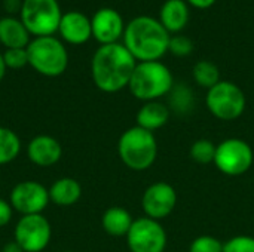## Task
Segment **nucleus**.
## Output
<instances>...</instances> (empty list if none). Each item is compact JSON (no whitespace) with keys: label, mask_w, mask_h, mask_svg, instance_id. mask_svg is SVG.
<instances>
[{"label":"nucleus","mask_w":254,"mask_h":252,"mask_svg":"<svg viewBox=\"0 0 254 252\" xmlns=\"http://www.w3.org/2000/svg\"><path fill=\"white\" fill-rule=\"evenodd\" d=\"M135 65V58L124 43L101 45L91 61L92 80L95 86L106 94L119 92L128 88Z\"/></svg>","instance_id":"obj_1"},{"label":"nucleus","mask_w":254,"mask_h":252,"mask_svg":"<svg viewBox=\"0 0 254 252\" xmlns=\"http://www.w3.org/2000/svg\"><path fill=\"white\" fill-rule=\"evenodd\" d=\"M124 46L137 62L159 61L167 52L171 34L158 18L140 15L132 18L124 31Z\"/></svg>","instance_id":"obj_2"},{"label":"nucleus","mask_w":254,"mask_h":252,"mask_svg":"<svg viewBox=\"0 0 254 252\" xmlns=\"http://www.w3.org/2000/svg\"><path fill=\"white\" fill-rule=\"evenodd\" d=\"M128 88L140 101H158L161 97L168 95L174 88L173 73L161 61L137 62Z\"/></svg>","instance_id":"obj_3"},{"label":"nucleus","mask_w":254,"mask_h":252,"mask_svg":"<svg viewBox=\"0 0 254 252\" xmlns=\"http://www.w3.org/2000/svg\"><path fill=\"white\" fill-rule=\"evenodd\" d=\"M118 154L124 165L132 171L149 169L158 156V141L153 132L140 126L127 129L118 141Z\"/></svg>","instance_id":"obj_4"},{"label":"nucleus","mask_w":254,"mask_h":252,"mask_svg":"<svg viewBox=\"0 0 254 252\" xmlns=\"http://www.w3.org/2000/svg\"><path fill=\"white\" fill-rule=\"evenodd\" d=\"M28 65L46 77L61 76L68 65L65 46L54 36L34 37L27 46Z\"/></svg>","instance_id":"obj_5"},{"label":"nucleus","mask_w":254,"mask_h":252,"mask_svg":"<svg viewBox=\"0 0 254 252\" xmlns=\"http://www.w3.org/2000/svg\"><path fill=\"white\" fill-rule=\"evenodd\" d=\"M19 12L22 24L36 37L54 36L63 16L58 0H22Z\"/></svg>","instance_id":"obj_6"},{"label":"nucleus","mask_w":254,"mask_h":252,"mask_svg":"<svg viewBox=\"0 0 254 252\" xmlns=\"http://www.w3.org/2000/svg\"><path fill=\"white\" fill-rule=\"evenodd\" d=\"M207 108L219 120L231 122L238 119L246 110V94L243 89L228 80H220L207 92Z\"/></svg>","instance_id":"obj_7"},{"label":"nucleus","mask_w":254,"mask_h":252,"mask_svg":"<svg viewBox=\"0 0 254 252\" xmlns=\"http://www.w3.org/2000/svg\"><path fill=\"white\" fill-rule=\"evenodd\" d=\"M254 162L252 146L240 138H228L216 149L214 165L217 169L229 177H238L250 171Z\"/></svg>","instance_id":"obj_8"},{"label":"nucleus","mask_w":254,"mask_h":252,"mask_svg":"<svg viewBox=\"0 0 254 252\" xmlns=\"http://www.w3.org/2000/svg\"><path fill=\"white\" fill-rule=\"evenodd\" d=\"M52 229L42 214L21 215L13 230V241L24 252H42L51 242Z\"/></svg>","instance_id":"obj_9"},{"label":"nucleus","mask_w":254,"mask_h":252,"mask_svg":"<svg viewBox=\"0 0 254 252\" xmlns=\"http://www.w3.org/2000/svg\"><path fill=\"white\" fill-rule=\"evenodd\" d=\"M127 238L131 252H164L167 247V233L158 220L149 217L134 220Z\"/></svg>","instance_id":"obj_10"},{"label":"nucleus","mask_w":254,"mask_h":252,"mask_svg":"<svg viewBox=\"0 0 254 252\" xmlns=\"http://www.w3.org/2000/svg\"><path fill=\"white\" fill-rule=\"evenodd\" d=\"M49 202V190L43 184L31 180L18 183L9 195L12 209L21 215L42 214Z\"/></svg>","instance_id":"obj_11"},{"label":"nucleus","mask_w":254,"mask_h":252,"mask_svg":"<svg viewBox=\"0 0 254 252\" xmlns=\"http://www.w3.org/2000/svg\"><path fill=\"white\" fill-rule=\"evenodd\" d=\"M177 205V193L168 183H155L149 186L141 198V206L146 217L162 220L171 215Z\"/></svg>","instance_id":"obj_12"},{"label":"nucleus","mask_w":254,"mask_h":252,"mask_svg":"<svg viewBox=\"0 0 254 252\" xmlns=\"http://www.w3.org/2000/svg\"><path fill=\"white\" fill-rule=\"evenodd\" d=\"M92 36L101 45L118 43L124 36L125 24L121 13L113 7H101L91 18Z\"/></svg>","instance_id":"obj_13"},{"label":"nucleus","mask_w":254,"mask_h":252,"mask_svg":"<svg viewBox=\"0 0 254 252\" xmlns=\"http://www.w3.org/2000/svg\"><path fill=\"white\" fill-rule=\"evenodd\" d=\"M63 156L61 144L51 135H37L27 146V157L31 163L48 168L60 162Z\"/></svg>","instance_id":"obj_14"},{"label":"nucleus","mask_w":254,"mask_h":252,"mask_svg":"<svg viewBox=\"0 0 254 252\" xmlns=\"http://www.w3.org/2000/svg\"><path fill=\"white\" fill-rule=\"evenodd\" d=\"M58 31L67 43L83 45L92 37L91 18L77 10L63 13Z\"/></svg>","instance_id":"obj_15"},{"label":"nucleus","mask_w":254,"mask_h":252,"mask_svg":"<svg viewBox=\"0 0 254 252\" xmlns=\"http://www.w3.org/2000/svg\"><path fill=\"white\" fill-rule=\"evenodd\" d=\"M189 4L185 0H167L159 10V22L173 36L179 34L189 22Z\"/></svg>","instance_id":"obj_16"},{"label":"nucleus","mask_w":254,"mask_h":252,"mask_svg":"<svg viewBox=\"0 0 254 252\" xmlns=\"http://www.w3.org/2000/svg\"><path fill=\"white\" fill-rule=\"evenodd\" d=\"M0 43L6 49L27 48L30 43V33L21 19L13 16L0 18Z\"/></svg>","instance_id":"obj_17"},{"label":"nucleus","mask_w":254,"mask_h":252,"mask_svg":"<svg viewBox=\"0 0 254 252\" xmlns=\"http://www.w3.org/2000/svg\"><path fill=\"white\" fill-rule=\"evenodd\" d=\"M170 114V107L159 101L144 102L137 113V126L153 132L168 123Z\"/></svg>","instance_id":"obj_18"},{"label":"nucleus","mask_w":254,"mask_h":252,"mask_svg":"<svg viewBox=\"0 0 254 252\" xmlns=\"http://www.w3.org/2000/svg\"><path fill=\"white\" fill-rule=\"evenodd\" d=\"M49 201L57 206H71L82 196V186L77 180L63 177L57 180L49 189Z\"/></svg>","instance_id":"obj_19"},{"label":"nucleus","mask_w":254,"mask_h":252,"mask_svg":"<svg viewBox=\"0 0 254 252\" xmlns=\"http://www.w3.org/2000/svg\"><path fill=\"white\" fill-rule=\"evenodd\" d=\"M132 223H134V220H132L131 214L125 208H121V206L109 208L101 217V226H103L104 232L115 238L127 236Z\"/></svg>","instance_id":"obj_20"},{"label":"nucleus","mask_w":254,"mask_h":252,"mask_svg":"<svg viewBox=\"0 0 254 252\" xmlns=\"http://www.w3.org/2000/svg\"><path fill=\"white\" fill-rule=\"evenodd\" d=\"M21 151L19 137L9 128L0 126V166L10 163Z\"/></svg>","instance_id":"obj_21"},{"label":"nucleus","mask_w":254,"mask_h":252,"mask_svg":"<svg viewBox=\"0 0 254 252\" xmlns=\"http://www.w3.org/2000/svg\"><path fill=\"white\" fill-rule=\"evenodd\" d=\"M192 76L195 82L205 89H211L220 82V70L219 67L211 61H198L192 70Z\"/></svg>","instance_id":"obj_22"},{"label":"nucleus","mask_w":254,"mask_h":252,"mask_svg":"<svg viewBox=\"0 0 254 252\" xmlns=\"http://www.w3.org/2000/svg\"><path fill=\"white\" fill-rule=\"evenodd\" d=\"M216 149L217 146H214L213 141L210 140H198L190 146V157L201 165H207V163H214V157H216Z\"/></svg>","instance_id":"obj_23"},{"label":"nucleus","mask_w":254,"mask_h":252,"mask_svg":"<svg viewBox=\"0 0 254 252\" xmlns=\"http://www.w3.org/2000/svg\"><path fill=\"white\" fill-rule=\"evenodd\" d=\"M193 42L190 37L185 36V34H173L170 39V45H168V52H171L174 56H189L193 52Z\"/></svg>","instance_id":"obj_24"},{"label":"nucleus","mask_w":254,"mask_h":252,"mask_svg":"<svg viewBox=\"0 0 254 252\" xmlns=\"http://www.w3.org/2000/svg\"><path fill=\"white\" fill-rule=\"evenodd\" d=\"M170 104L174 107V110L177 111H183L190 108V102H192V92L188 86H174L170 92Z\"/></svg>","instance_id":"obj_25"},{"label":"nucleus","mask_w":254,"mask_h":252,"mask_svg":"<svg viewBox=\"0 0 254 252\" xmlns=\"http://www.w3.org/2000/svg\"><path fill=\"white\" fill-rule=\"evenodd\" d=\"M3 59L6 64V68L19 70L25 65H28V55L27 48H16V49H6L3 53Z\"/></svg>","instance_id":"obj_26"},{"label":"nucleus","mask_w":254,"mask_h":252,"mask_svg":"<svg viewBox=\"0 0 254 252\" xmlns=\"http://www.w3.org/2000/svg\"><path fill=\"white\" fill-rule=\"evenodd\" d=\"M189 252H223V244L214 236L204 235L190 244Z\"/></svg>","instance_id":"obj_27"},{"label":"nucleus","mask_w":254,"mask_h":252,"mask_svg":"<svg viewBox=\"0 0 254 252\" xmlns=\"http://www.w3.org/2000/svg\"><path fill=\"white\" fill-rule=\"evenodd\" d=\"M223 252H254V238L252 236H235L223 244Z\"/></svg>","instance_id":"obj_28"},{"label":"nucleus","mask_w":254,"mask_h":252,"mask_svg":"<svg viewBox=\"0 0 254 252\" xmlns=\"http://www.w3.org/2000/svg\"><path fill=\"white\" fill-rule=\"evenodd\" d=\"M12 214H13V209L10 203L4 199H0V227H4L10 223Z\"/></svg>","instance_id":"obj_29"},{"label":"nucleus","mask_w":254,"mask_h":252,"mask_svg":"<svg viewBox=\"0 0 254 252\" xmlns=\"http://www.w3.org/2000/svg\"><path fill=\"white\" fill-rule=\"evenodd\" d=\"M185 1L196 9H208L216 3V0H185Z\"/></svg>","instance_id":"obj_30"},{"label":"nucleus","mask_w":254,"mask_h":252,"mask_svg":"<svg viewBox=\"0 0 254 252\" xmlns=\"http://www.w3.org/2000/svg\"><path fill=\"white\" fill-rule=\"evenodd\" d=\"M1 252H24V251H22V248H21V247L13 241V242H7V244L3 247Z\"/></svg>","instance_id":"obj_31"},{"label":"nucleus","mask_w":254,"mask_h":252,"mask_svg":"<svg viewBox=\"0 0 254 252\" xmlns=\"http://www.w3.org/2000/svg\"><path fill=\"white\" fill-rule=\"evenodd\" d=\"M21 1L19 0H13V1H10V0H4V7H6V10H9V12H13V10H16L18 7H21Z\"/></svg>","instance_id":"obj_32"},{"label":"nucleus","mask_w":254,"mask_h":252,"mask_svg":"<svg viewBox=\"0 0 254 252\" xmlns=\"http://www.w3.org/2000/svg\"><path fill=\"white\" fill-rule=\"evenodd\" d=\"M4 73H6V64H4V59H3V53L0 52V82L4 77Z\"/></svg>","instance_id":"obj_33"},{"label":"nucleus","mask_w":254,"mask_h":252,"mask_svg":"<svg viewBox=\"0 0 254 252\" xmlns=\"http://www.w3.org/2000/svg\"><path fill=\"white\" fill-rule=\"evenodd\" d=\"M64 252H73V251H64Z\"/></svg>","instance_id":"obj_34"}]
</instances>
